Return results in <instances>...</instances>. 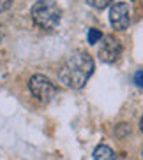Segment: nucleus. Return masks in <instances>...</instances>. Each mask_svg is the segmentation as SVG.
<instances>
[{
	"label": "nucleus",
	"mask_w": 143,
	"mask_h": 160,
	"mask_svg": "<svg viewBox=\"0 0 143 160\" xmlns=\"http://www.w3.org/2000/svg\"><path fill=\"white\" fill-rule=\"evenodd\" d=\"M94 58L85 51H74L62 65L58 78L67 88L80 90L94 72Z\"/></svg>",
	"instance_id": "f257e3e1"
},
{
	"label": "nucleus",
	"mask_w": 143,
	"mask_h": 160,
	"mask_svg": "<svg viewBox=\"0 0 143 160\" xmlns=\"http://www.w3.org/2000/svg\"><path fill=\"white\" fill-rule=\"evenodd\" d=\"M32 19L39 28L55 30L62 19V9L55 0H37L32 5Z\"/></svg>",
	"instance_id": "f03ea898"
},
{
	"label": "nucleus",
	"mask_w": 143,
	"mask_h": 160,
	"mask_svg": "<svg viewBox=\"0 0 143 160\" xmlns=\"http://www.w3.org/2000/svg\"><path fill=\"white\" fill-rule=\"evenodd\" d=\"M29 90L30 93L39 100V102H50L55 95V85L43 74H35L29 79Z\"/></svg>",
	"instance_id": "7ed1b4c3"
},
{
	"label": "nucleus",
	"mask_w": 143,
	"mask_h": 160,
	"mask_svg": "<svg viewBox=\"0 0 143 160\" xmlns=\"http://www.w3.org/2000/svg\"><path fill=\"white\" fill-rule=\"evenodd\" d=\"M122 55V42L115 35H106L101 39L99 46V58L104 63H115Z\"/></svg>",
	"instance_id": "20e7f679"
},
{
	"label": "nucleus",
	"mask_w": 143,
	"mask_h": 160,
	"mask_svg": "<svg viewBox=\"0 0 143 160\" xmlns=\"http://www.w3.org/2000/svg\"><path fill=\"white\" fill-rule=\"evenodd\" d=\"M110 23L115 30H125L131 23V9L124 2H117L110 7Z\"/></svg>",
	"instance_id": "39448f33"
},
{
	"label": "nucleus",
	"mask_w": 143,
	"mask_h": 160,
	"mask_svg": "<svg viewBox=\"0 0 143 160\" xmlns=\"http://www.w3.org/2000/svg\"><path fill=\"white\" fill-rule=\"evenodd\" d=\"M94 160H117V155L110 146L99 144L94 150Z\"/></svg>",
	"instance_id": "423d86ee"
},
{
	"label": "nucleus",
	"mask_w": 143,
	"mask_h": 160,
	"mask_svg": "<svg viewBox=\"0 0 143 160\" xmlns=\"http://www.w3.org/2000/svg\"><path fill=\"white\" fill-rule=\"evenodd\" d=\"M87 39H88V44H95L99 42L101 39H103V32L97 28H90L88 30V35H87Z\"/></svg>",
	"instance_id": "0eeeda50"
},
{
	"label": "nucleus",
	"mask_w": 143,
	"mask_h": 160,
	"mask_svg": "<svg viewBox=\"0 0 143 160\" xmlns=\"http://www.w3.org/2000/svg\"><path fill=\"white\" fill-rule=\"evenodd\" d=\"M111 2H113V0H87V4L95 7V9H104V7H108Z\"/></svg>",
	"instance_id": "6e6552de"
},
{
	"label": "nucleus",
	"mask_w": 143,
	"mask_h": 160,
	"mask_svg": "<svg viewBox=\"0 0 143 160\" xmlns=\"http://www.w3.org/2000/svg\"><path fill=\"white\" fill-rule=\"evenodd\" d=\"M134 83H136V86L143 88V69H140V71L134 72Z\"/></svg>",
	"instance_id": "1a4fd4ad"
},
{
	"label": "nucleus",
	"mask_w": 143,
	"mask_h": 160,
	"mask_svg": "<svg viewBox=\"0 0 143 160\" xmlns=\"http://www.w3.org/2000/svg\"><path fill=\"white\" fill-rule=\"evenodd\" d=\"M122 134H124V136H127V134H129V127H127V123H120L119 127H117V136L122 137Z\"/></svg>",
	"instance_id": "9d476101"
},
{
	"label": "nucleus",
	"mask_w": 143,
	"mask_h": 160,
	"mask_svg": "<svg viewBox=\"0 0 143 160\" xmlns=\"http://www.w3.org/2000/svg\"><path fill=\"white\" fill-rule=\"evenodd\" d=\"M13 0H0V12H4L5 9H9Z\"/></svg>",
	"instance_id": "9b49d317"
},
{
	"label": "nucleus",
	"mask_w": 143,
	"mask_h": 160,
	"mask_svg": "<svg viewBox=\"0 0 143 160\" xmlns=\"http://www.w3.org/2000/svg\"><path fill=\"white\" fill-rule=\"evenodd\" d=\"M2 39H4V27L0 25V42H2Z\"/></svg>",
	"instance_id": "f8f14e48"
},
{
	"label": "nucleus",
	"mask_w": 143,
	"mask_h": 160,
	"mask_svg": "<svg viewBox=\"0 0 143 160\" xmlns=\"http://www.w3.org/2000/svg\"><path fill=\"white\" fill-rule=\"evenodd\" d=\"M140 128H141V132H143V116H141V122H140Z\"/></svg>",
	"instance_id": "ddd939ff"
},
{
	"label": "nucleus",
	"mask_w": 143,
	"mask_h": 160,
	"mask_svg": "<svg viewBox=\"0 0 143 160\" xmlns=\"http://www.w3.org/2000/svg\"><path fill=\"white\" fill-rule=\"evenodd\" d=\"M141 153H143V150H141Z\"/></svg>",
	"instance_id": "4468645a"
}]
</instances>
